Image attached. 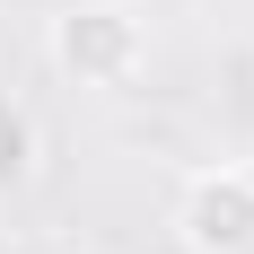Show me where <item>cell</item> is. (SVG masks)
<instances>
[{"mask_svg": "<svg viewBox=\"0 0 254 254\" xmlns=\"http://www.w3.org/2000/svg\"><path fill=\"white\" fill-rule=\"evenodd\" d=\"M44 62L70 88H97V97H123L131 79L149 70V18L131 0H70L53 9L44 26Z\"/></svg>", "mask_w": 254, "mask_h": 254, "instance_id": "1", "label": "cell"}, {"mask_svg": "<svg viewBox=\"0 0 254 254\" xmlns=\"http://www.w3.org/2000/svg\"><path fill=\"white\" fill-rule=\"evenodd\" d=\"M176 246L184 254H254V167L219 158L176 193Z\"/></svg>", "mask_w": 254, "mask_h": 254, "instance_id": "2", "label": "cell"}, {"mask_svg": "<svg viewBox=\"0 0 254 254\" xmlns=\"http://www.w3.org/2000/svg\"><path fill=\"white\" fill-rule=\"evenodd\" d=\"M35 158H44V131H35V114L0 88V202L35 184Z\"/></svg>", "mask_w": 254, "mask_h": 254, "instance_id": "3", "label": "cell"}]
</instances>
